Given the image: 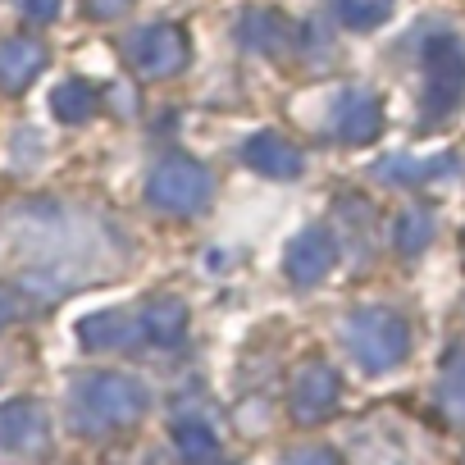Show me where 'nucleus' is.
I'll return each instance as SVG.
<instances>
[{"label":"nucleus","instance_id":"obj_9","mask_svg":"<svg viewBox=\"0 0 465 465\" xmlns=\"http://www.w3.org/2000/svg\"><path fill=\"white\" fill-rule=\"evenodd\" d=\"M42 60H46V51L37 42H28V37L5 42V46H0V87L19 92L24 83H33L42 74Z\"/></svg>","mask_w":465,"mask_h":465},{"label":"nucleus","instance_id":"obj_3","mask_svg":"<svg viewBox=\"0 0 465 465\" xmlns=\"http://www.w3.org/2000/svg\"><path fill=\"white\" fill-rule=\"evenodd\" d=\"M347 338H351V351H356V361L365 370H388L401 356V347H406L401 324L388 320V315H356Z\"/></svg>","mask_w":465,"mask_h":465},{"label":"nucleus","instance_id":"obj_8","mask_svg":"<svg viewBox=\"0 0 465 465\" xmlns=\"http://www.w3.org/2000/svg\"><path fill=\"white\" fill-rule=\"evenodd\" d=\"M247 160H252L261 173H270V178H297V173H302V155H297V146L283 142L279 133H261V137L247 146Z\"/></svg>","mask_w":465,"mask_h":465},{"label":"nucleus","instance_id":"obj_6","mask_svg":"<svg viewBox=\"0 0 465 465\" xmlns=\"http://www.w3.org/2000/svg\"><path fill=\"white\" fill-rule=\"evenodd\" d=\"M0 447H5V451H37V447H46V415L33 401H5V406H0Z\"/></svg>","mask_w":465,"mask_h":465},{"label":"nucleus","instance_id":"obj_17","mask_svg":"<svg viewBox=\"0 0 465 465\" xmlns=\"http://www.w3.org/2000/svg\"><path fill=\"white\" fill-rule=\"evenodd\" d=\"M10 315H15V302H10V292H0V329H5Z\"/></svg>","mask_w":465,"mask_h":465},{"label":"nucleus","instance_id":"obj_7","mask_svg":"<svg viewBox=\"0 0 465 465\" xmlns=\"http://www.w3.org/2000/svg\"><path fill=\"white\" fill-rule=\"evenodd\" d=\"M329 265H333V242H329V232L306 228L302 238L292 242V252H288V274H292V283H315Z\"/></svg>","mask_w":465,"mask_h":465},{"label":"nucleus","instance_id":"obj_4","mask_svg":"<svg viewBox=\"0 0 465 465\" xmlns=\"http://www.w3.org/2000/svg\"><path fill=\"white\" fill-rule=\"evenodd\" d=\"M128 55H133V64L142 74L164 78V74H173V69L187 64V37L178 28H146V33H137L128 42Z\"/></svg>","mask_w":465,"mask_h":465},{"label":"nucleus","instance_id":"obj_11","mask_svg":"<svg viewBox=\"0 0 465 465\" xmlns=\"http://www.w3.org/2000/svg\"><path fill=\"white\" fill-rule=\"evenodd\" d=\"M183 306L178 302H155V306H146L142 311V333H151V338H160V342H169V338H178L183 333Z\"/></svg>","mask_w":465,"mask_h":465},{"label":"nucleus","instance_id":"obj_1","mask_svg":"<svg viewBox=\"0 0 465 465\" xmlns=\"http://www.w3.org/2000/svg\"><path fill=\"white\" fill-rule=\"evenodd\" d=\"M74 411L87 429H119L146 411V388L128 374H78Z\"/></svg>","mask_w":465,"mask_h":465},{"label":"nucleus","instance_id":"obj_13","mask_svg":"<svg viewBox=\"0 0 465 465\" xmlns=\"http://www.w3.org/2000/svg\"><path fill=\"white\" fill-rule=\"evenodd\" d=\"M92 110H96V92L87 83H64L55 92V114L60 119H87Z\"/></svg>","mask_w":465,"mask_h":465},{"label":"nucleus","instance_id":"obj_5","mask_svg":"<svg viewBox=\"0 0 465 465\" xmlns=\"http://www.w3.org/2000/svg\"><path fill=\"white\" fill-rule=\"evenodd\" d=\"M333 401H338V374L329 365H306L292 383V415L311 424V420L329 415Z\"/></svg>","mask_w":465,"mask_h":465},{"label":"nucleus","instance_id":"obj_16","mask_svg":"<svg viewBox=\"0 0 465 465\" xmlns=\"http://www.w3.org/2000/svg\"><path fill=\"white\" fill-rule=\"evenodd\" d=\"M24 10H28L33 19H51V15L60 10V0H24Z\"/></svg>","mask_w":465,"mask_h":465},{"label":"nucleus","instance_id":"obj_15","mask_svg":"<svg viewBox=\"0 0 465 465\" xmlns=\"http://www.w3.org/2000/svg\"><path fill=\"white\" fill-rule=\"evenodd\" d=\"M338 10H342L351 24H374V19L388 10V0H338Z\"/></svg>","mask_w":465,"mask_h":465},{"label":"nucleus","instance_id":"obj_14","mask_svg":"<svg viewBox=\"0 0 465 465\" xmlns=\"http://www.w3.org/2000/svg\"><path fill=\"white\" fill-rule=\"evenodd\" d=\"M374 124H379V114H374V105H370V96H351V105H347V114L338 119V128L347 133V142H361L365 133H374Z\"/></svg>","mask_w":465,"mask_h":465},{"label":"nucleus","instance_id":"obj_10","mask_svg":"<svg viewBox=\"0 0 465 465\" xmlns=\"http://www.w3.org/2000/svg\"><path fill=\"white\" fill-rule=\"evenodd\" d=\"M137 333H142V320L128 324L124 315H92V320H83V329H78V338H83L87 347H124V342H133Z\"/></svg>","mask_w":465,"mask_h":465},{"label":"nucleus","instance_id":"obj_2","mask_svg":"<svg viewBox=\"0 0 465 465\" xmlns=\"http://www.w3.org/2000/svg\"><path fill=\"white\" fill-rule=\"evenodd\" d=\"M146 196H151L155 205L183 214V210L205 205V196H210V178H205V169L192 164V160H169V164H160L155 178L146 183Z\"/></svg>","mask_w":465,"mask_h":465},{"label":"nucleus","instance_id":"obj_12","mask_svg":"<svg viewBox=\"0 0 465 465\" xmlns=\"http://www.w3.org/2000/svg\"><path fill=\"white\" fill-rule=\"evenodd\" d=\"M173 442H178V451H183L187 460H210V456H214V433H210L205 424H196V420H178Z\"/></svg>","mask_w":465,"mask_h":465}]
</instances>
